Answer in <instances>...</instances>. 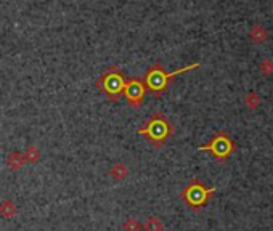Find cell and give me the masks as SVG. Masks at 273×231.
<instances>
[{"mask_svg": "<svg viewBox=\"0 0 273 231\" xmlns=\"http://www.w3.org/2000/svg\"><path fill=\"white\" fill-rule=\"evenodd\" d=\"M123 229L124 231H140L141 229V225L137 218H127L124 225H123Z\"/></svg>", "mask_w": 273, "mask_h": 231, "instance_id": "7c38bea8", "label": "cell"}, {"mask_svg": "<svg viewBox=\"0 0 273 231\" xmlns=\"http://www.w3.org/2000/svg\"><path fill=\"white\" fill-rule=\"evenodd\" d=\"M26 164L24 156L21 153H10L7 157V166L10 167V170H21Z\"/></svg>", "mask_w": 273, "mask_h": 231, "instance_id": "9c48e42d", "label": "cell"}, {"mask_svg": "<svg viewBox=\"0 0 273 231\" xmlns=\"http://www.w3.org/2000/svg\"><path fill=\"white\" fill-rule=\"evenodd\" d=\"M97 87L100 92H103L111 100V102H117L126 87V79H124L123 71H119L117 68L106 69V73L98 79Z\"/></svg>", "mask_w": 273, "mask_h": 231, "instance_id": "277c9868", "label": "cell"}, {"mask_svg": "<svg viewBox=\"0 0 273 231\" xmlns=\"http://www.w3.org/2000/svg\"><path fill=\"white\" fill-rule=\"evenodd\" d=\"M18 212V209H16V204L13 203L12 199H5L0 203V215H2L4 218L7 220H12Z\"/></svg>", "mask_w": 273, "mask_h": 231, "instance_id": "ba28073f", "label": "cell"}, {"mask_svg": "<svg viewBox=\"0 0 273 231\" xmlns=\"http://www.w3.org/2000/svg\"><path fill=\"white\" fill-rule=\"evenodd\" d=\"M214 193H216V188H206L198 178H193L190 182V185L181 191L180 197L184 199V203L190 209L199 210L209 203V199L214 196Z\"/></svg>", "mask_w": 273, "mask_h": 231, "instance_id": "3957f363", "label": "cell"}, {"mask_svg": "<svg viewBox=\"0 0 273 231\" xmlns=\"http://www.w3.org/2000/svg\"><path fill=\"white\" fill-rule=\"evenodd\" d=\"M145 84L143 80L140 79H132L129 80V82H126V87H124V95L127 98L129 105L132 108H140L141 106V102H143V96H145Z\"/></svg>", "mask_w": 273, "mask_h": 231, "instance_id": "8992f818", "label": "cell"}, {"mask_svg": "<svg viewBox=\"0 0 273 231\" xmlns=\"http://www.w3.org/2000/svg\"><path fill=\"white\" fill-rule=\"evenodd\" d=\"M248 106L249 108H256L257 105H259V98H257V95L256 93H249V96H248Z\"/></svg>", "mask_w": 273, "mask_h": 231, "instance_id": "5bb4252c", "label": "cell"}, {"mask_svg": "<svg viewBox=\"0 0 273 231\" xmlns=\"http://www.w3.org/2000/svg\"><path fill=\"white\" fill-rule=\"evenodd\" d=\"M251 37L256 40V42H260V40H264L267 37V32H264L259 26H256L254 29H252V32H251Z\"/></svg>", "mask_w": 273, "mask_h": 231, "instance_id": "4fadbf2b", "label": "cell"}, {"mask_svg": "<svg viewBox=\"0 0 273 231\" xmlns=\"http://www.w3.org/2000/svg\"><path fill=\"white\" fill-rule=\"evenodd\" d=\"M23 156H24V160H26V162L34 164V162H37V160L40 159V151H39V149H37L36 146H29Z\"/></svg>", "mask_w": 273, "mask_h": 231, "instance_id": "8fae6325", "label": "cell"}, {"mask_svg": "<svg viewBox=\"0 0 273 231\" xmlns=\"http://www.w3.org/2000/svg\"><path fill=\"white\" fill-rule=\"evenodd\" d=\"M138 134L145 135L155 148H161L174 134V125L169 122L163 113H155L148 119V122L138 130Z\"/></svg>", "mask_w": 273, "mask_h": 231, "instance_id": "6da1fadb", "label": "cell"}, {"mask_svg": "<svg viewBox=\"0 0 273 231\" xmlns=\"http://www.w3.org/2000/svg\"><path fill=\"white\" fill-rule=\"evenodd\" d=\"M198 66H199L198 63H193V64H188L185 68L177 69V71L167 74L163 69V66H161L159 63H156L148 69V73L145 76V87L149 90L151 95L159 98L167 90V87L172 82V79H174L175 76H178L181 73H187V71H190V69H196Z\"/></svg>", "mask_w": 273, "mask_h": 231, "instance_id": "7a4b0ae2", "label": "cell"}, {"mask_svg": "<svg viewBox=\"0 0 273 231\" xmlns=\"http://www.w3.org/2000/svg\"><path fill=\"white\" fill-rule=\"evenodd\" d=\"M199 151H209L219 160V162H225V160L233 154L235 143L227 134L219 132L214 138L210 140V143H207L204 146H199Z\"/></svg>", "mask_w": 273, "mask_h": 231, "instance_id": "5b68a950", "label": "cell"}, {"mask_svg": "<svg viewBox=\"0 0 273 231\" xmlns=\"http://www.w3.org/2000/svg\"><path fill=\"white\" fill-rule=\"evenodd\" d=\"M109 175L113 180H116V182H123V180L129 177V167L124 162H116L109 169Z\"/></svg>", "mask_w": 273, "mask_h": 231, "instance_id": "52a82bcc", "label": "cell"}, {"mask_svg": "<svg viewBox=\"0 0 273 231\" xmlns=\"http://www.w3.org/2000/svg\"><path fill=\"white\" fill-rule=\"evenodd\" d=\"M143 229L145 231H164V223L161 222V218L158 217H148V220L143 225Z\"/></svg>", "mask_w": 273, "mask_h": 231, "instance_id": "30bf717a", "label": "cell"}]
</instances>
